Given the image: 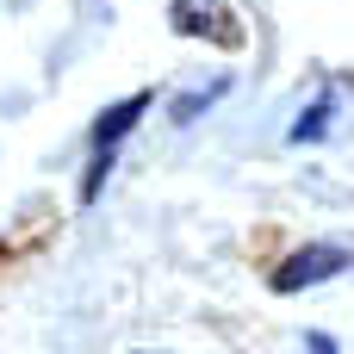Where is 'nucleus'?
I'll use <instances>...</instances> for the list:
<instances>
[{"label":"nucleus","instance_id":"obj_1","mask_svg":"<svg viewBox=\"0 0 354 354\" xmlns=\"http://www.w3.org/2000/svg\"><path fill=\"white\" fill-rule=\"evenodd\" d=\"M149 112V93H131V100H118V106H106L100 112V124H93V137H87V174H81V205H93L100 199V187H106V174H112V149L131 137V124Z\"/></svg>","mask_w":354,"mask_h":354},{"label":"nucleus","instance_id":"obj_2","mask_svg":"<svg viewBox=\"0 0 354 354\" xmlns=\"http://www.w3.org/2000/svg\"><path fill=\"white\" fill-rule=\"evenodd\" d=\"M342 268H348V249H336V243L292 249V255L274 268V292H305V286H317V280H330V274H342Z\"/></svg>","mask_w":354,"mask_h":354},{"label":"nucleus","instance_id":"obj_3","mask_svg":"<svg viewBox=\"0 0 354 354\" xmlns=\"http://www.w3.org/2000/svg\"><path fill=\"white\" fill-rule=\"evenodd\" d=\"M174 31H187V37H212V44H224V50L243 44V31L230 25V12L212 6V0H174Z\"/></svg>","mask_w":354,"mask_h":354},{"label":"nucleus","instance_id":"obj_4","mask_svg":"<svg viewBox=\"0 0 354 354\" xmlns=\"http://www.w3.org/2000/svg\"><path fill=\"white\" fill-rule=\"evenodd\" d=\"M324 124H330V100H317L299 124H292V143H311V137H324Z\"/></svg>","mask_w":354,"mask_h":354},{"label":"nucleus","instance_id":"obj_5","mask_svg":"<svg viewBox=\"0 0 354 354\" xmlns=\"http://www.w3.org/2000/svg\"><path fill=\"white\" fill-rule=\"evenodd\" d=\"M218 93H224V87H205V93H187V100H180V106H174V118H180V124H187V118H193V112H199V106H212V100H218Z\"/></svg>","mask_w":354,"mask_h":354},{"label":"nucleus","instance_id":"obj_6","mask_svg":"<svg viewBox=\"0 0 354 354\" xmlns=\"http://www.w3.org/2000/svg\"><path fill=\"white\" fill-rule=\"evenodd\" d=\"M305 354H336V342L330 336H305Z\"/></svg>","mask_w":354,"mask_h":354}]
</instances>
